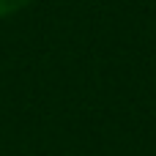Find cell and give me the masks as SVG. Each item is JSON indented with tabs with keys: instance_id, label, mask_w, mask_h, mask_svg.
Segmentation results:
<instances>
[{
	"instance_id": "cell-1",
	"label": "cell",
	"mask_w": 156,
	"mask_h": 156,
	"mask_svg": "<svg viewBox=\"0 0 156 156\" xmlns=\"http://www.w3.org/2000/svg\"><path fill=\"white\" fill-rule=\"evenodd\" d=\"M30 0H0V16H11L16 11H22Z\"/></svg>"
}]
</instances>
